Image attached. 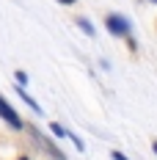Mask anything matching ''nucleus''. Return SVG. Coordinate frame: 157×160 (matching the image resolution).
Listing matches in <instances>:
<instances>
[{"mask_svg": "<svg viewBox=\"0 0 157 160\" xmlns=\"http://www.w3.org/2000/svg\"><path fill=\"white\" fill-rule=\"evenodd\" d=\"M105 28H108L110 36H121V39H127L130 36V31H132V25H130V19L121 14H108L105 17Z\"/></svg>", "mask_w": 157, "mask_h": 160, "instance_id": "nucleus-1", "label": "nucleus"}, {"mask_svg": "<svg viewBox=\"0 0 157 160\" xmlns=\"http://www.w3.org/2000/svg\"><path fill=\"white\" fill-rule=\"evenodd\" d=\"M0 119H3L11 130H22V127H25V124H22V119H19V113H17L8 102L3 99V97H0Z\"/></svg>", "mask_w": 157, "mask_h": 160, "instance_id": "nucleus-2", "label": "nucleus"}, {"mask_svg": "<svg viewBox=\"0 0 157 160\" xmlns=\"http://www.w3.org/2000/svg\"><path fill=\"white\" fill-rule=\"evenodd\" d=\"M17 94L22 97V102H28V105H31V108H33V111H36V113H42V108H39V105H36V99H33V97L28 94V91H25V88H22V86H19V88H17Z\"/></svg>", "mask_w": 157, "mask_h": 160, "instance_id": "nucleus-3", "label": "nucleus"}, {"mask_svg": "<svg viewBox=\"0 0 157 160\" xmlns=\"http://www.w3.org/2000/svg\"><path fill=\"white\" fill-rule=\"evenodd\" d=\"M77 25H80V28H83L86 33H88V36H94V28H91V22H88L86 17H80V19H77Z\"/></svg>", "mask_w": 157, "mask_h": 160, "instance_id": "nucleus-4", "label": "nucleus"}, {"mask_svg": "<svg viewBox=\"0 0 157 160\" xmlns=\"http://www.w3.org/2000/svg\"><path fill=\"white\" fill-rule=\"evenodd\" d=\"M17 83H19V86H25V83H28V75H25L22 69H17Z\"/></svg>", "mask_w": 157, "mask_h": 160, "instance_id": "nucleus-5", "label": "nucleus"}, {"mask_svg": "<svg viewBox=\"0 0 157 160\" xmlns=\"http://www.w3.org/2000/svg\"><path fill=\"white\" fill-rule=\"evenodd\" d=\"M52 135H58V138H63V135H66V130H63L61 124H52Z\"/></svg>", "mask_w": 157, "mask_h": 160, "instance_id": "nucleus-6", "label": "nucleus"}, {"mask_svg": "<svg viewBox=\"0 0 157 160\" xmlns=\"http://www.w3.org/2000/svg\"><path fill=\"white\" fill-rule=\"evenodd\" d=\"M110 158H113V160H130V158H127V155H121L119 149H113V152H110Z\"/></svg>", "mask_w": 157, "mask_h": 160, "instance_id": "nucleus-7", "label": "nucleus"}, {"mask_svg": "<svg viewBox=\"0 0 157 160\" xmlns=\"http://www.w3.org/2000/svg\"><path fill=\"white\" fill-rule=\"evenodd\" d=\"M58 3H61V6H75L77 0H58Z\"/></svg>", "mask_w": 157, "mask_h": 160, "instance_id": "nucleus-8", "label": "nucleus"}, {"mask_svg": "<svg viewBox=\"0 0 157 160\" xmlns=\"http://www.w3.org/2000/svg\"><path fill=\"white\" fill-rule=\"evenodd\" d=\"M152 149H155V155H157V141H155V144H152Z\"/></svg>", "mask_w": 157, "mask_h": 160, "instance_id": "nucleus-9", "label": "nucleus"}, {"mask_svg": "<svg viewBox=\"0 0 157 160\" xmlns=\"http://www.w3.org/2000/svg\"><path fill=\"white\" fill-rule=\"evenodd\" d=\"M17 160H31V158H17Z\"/></svg>", "mask_w": 157, "mask_h": 160, "instance_id": "nucleus-10", "label": "nucleus"}, {"mask_svg": "<svg viewBox=\"0 0 157 160\" xmlns=\"http://www.w3.org/2000/svg\"><path fill=\"white\" fill-rule=\"evenodd\" d=\"M152 3H157V0H152Z\"/></svg>", "mask_w": 157, "mask_h": 160, "instance_id": "nucleus-11", "label": "nucleus"}]
</instances>
